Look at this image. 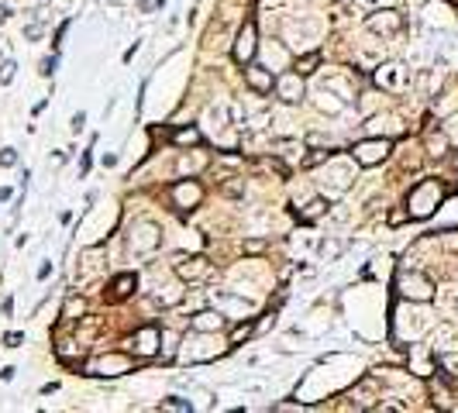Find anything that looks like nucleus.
Masks as SVG:
<instances>
[{"instance_id": "16", "label": "nucleus", "mask_w": 458, "mask_h": 413, "mask_svg": "<svg viewBox=\"0 0 458 413\" xmlns=\"http://www.w3.org/2000/svg\"><path fill=\"white\" fill-rule=\"evenodd\" d=\"M111 293H107V300L111 303H121V300H128L135 290H138V276L135 272H121V276H114L111 279V286H107Z\"/></svg>"}, {"instance_id": "21", "label": "nucleus", "mask_w": 458, "mask_h": 413, "mask_svg": "<svg viewBox=\"0 0 458 413\" xmlns=\"http://www.w3.org/2000/svg\"><path fill=\"white\" fill-rule=\"evenodd\" d=\"M317 107L328 110V114H338V110L345 107V100H341L338 93H331L328 86H321V90H317Z\"/></svg>"}, {"instance_id": "43", "label": "nucleus", "mask_w": 458, "mask_h": 413, "mask_svg": "<svg viewBox=\"0 0 458 413\" xmlns=\"http://www.w3.org/2000/svg\"><path fill=\"white\" fill-rule=\"evenodd\" d=\"M455 165H458V155H455Z\"/></svg>"}, {"instance_id": "18", "label": "nucleus", "mask_w": 458, "mask_h": 413, "mask_svg": "<svg viewBox=\"0 0 458 413\" xmlns=\"http://www.w3.org/2000/svg\"><path fill=\"white\" fill-rule=\"evenodd\" d=\"M131 368V362L124 358V355H107V358H100L97 365H93V375H121V372H128Z\"/></svg>"}, {"instance_id": "17", "label": "nucleus", "mask_w": 458, "mask_h": 413, "mask_svg": "<svg viewBox=\"0 0 458 413\" xmlns=\"http://www.w3.org/2000/svg\"><path fill=\"white\" fill-rule=\"evenodd\" d=\"M159 344H162V331L159 327H141V331H135V351L138 355H152V351H159Z\"/></svg>"}, {"instance_id": "13", "label": "nucleus", "mask_w": 458, "mask_h": 413, "mask_svg": "<svg viewBox=\"0 0 458 413\" xmlns=\"http://www.w3.org/2000/svg\"><path fill=\"white\" fill-rule=\"evenodd\" d=\"M245 83L259 93V97H266V93H273V86H276V80H273V69H266V66H245Z\"/></svg>"}, {"instance_id": "15", "label": "nucleus", "mask_w": 458, "mask_h": 413, "mask_svg": "<svg viewBox=\"0 0 458 413\" xmlns=\"http://www.w3.org/2000/svg\"><path fill=\"white\" fill-rule=\"evenodd\" d=\"M176 272H179V279L200 283V279H207V276H210V262H207L203 255H193V259H183V262L176 266Z\"/></svg>"}, {"instance_id": "42", "label": "nucleus", "mask_w": 458, "mask_h": 413, "mask_svg": "<svg viewBox=\"0 0 458 413\" xmlns=\"http://www.w3.org/2000/svg\"><path fill=\"white\" fill-rule=\"evenodd\" d=\"M362 4H369V8H372V4H379V0H362Z\"/></svg>"}, {"instance_id": "4", "label": "nucleus", "mask_w": 458, "mask_h": 413, "mask_svg": "<svg viewBox=\"0 0 458 413\" xmlns=\"http://www.w3.org/2000/svg\"><path fill=\"white\" fill-rule=\"evenodd\" d=\"M396 290H400V296L410 300V303H431V300H434V283H431L427 276H420V272H400Z\"/></svg>"}, {"instance_id": "36", "label": "nucleus", "mask_w": 458, "mask_h": 413, "mask_svg": "<svg viewBox=\"0 0 458 413\" xmlns=\"http://www.w3.org/2000/svg\"><path fill=\"white\" fill-rule=\"evenodd\" d=\"M25 38H32V42L42 38V25H28V28H25Z\"/></svg>"}, {"instance_id": "34", "label": "nucleus", "mask_w": 458, "mask_h": 413, "mask_svg": "<svg viewBox=\"0 0 458 413\" xmlns=\"http://www.w3.org/2000/svg\"><path fill=\"white\" fill-rule=\"evenodd\" d=\"M249 334H252V324H249V320H245V324H242V327H235V331H231V341H235V344H238V341H242V338H249Z\"/></svg>"}, {"instance_id": "24", "label": "nucleus", "mask_w": 458, "mask_h": 413, "mask_svg": "<svg viewBox=\"0 0 458 413\" xmlns=\"http://www.w3.org/2000/svg\"><path fill=\"white\" fill-rule=\"evenodd\" d=\"M179 300H183V286H179V283H172V286H165V290L155 293V303H159V307H176Z\"/></svg>"}, {"instance_id": "28", "label": "nucleus", "mask_w": 458, "mask_h": 413, "mask_svg": "<svg viewBox=\"0 0 458 413\" xmlns=\"http://www.w3.org/2000/svg\"><path fill=\"white\" fill-rule=\"evenodd\" d=\"M14 69H18V66H14L11 59H4V62H0V83H4V86L14 80Z\"/></svg>"}, {"instance_id": "22", "label": "nucleus", "mask_w": 458, "mask_h": 413, "mask_svg": "<svg viewBox=\"0 0 458 413\" xmlns=\"http://www.w3.org/2000/svg\"><path fill=\"white\" fill-rule=\"evenodd\" d=\"M317 66H321V49H310V52H304V56L297 59V73H300V76H310Z\"/></svg>"}, {"instance_id": "2", "label": "nucleus", "mask_w": 458, "mask_h": 413, "mask_svg": "<svg viewBox=\"0 0 458 413\" xmlns=\"http://www.w3.org/2000/svg\"><path fill=\"white\" fill-rule=\"evenodd\" d=\"M441 196H444V189L437 179H420L407 196V217H431L441 206Z\"/></svg>"}, {"instance_id": "41", "label": "nucleus", "mask_w": 458, "mask_h": 413, "mask_svg": "<svg viewBox=\"0 0 458 413\" xmlns=\"http://www.w3.org/2000/svg\"><path fill=\"white\" fill-rule=\"evenodd\" d=\"M4 200H11V189H8V186H0V203H4Z\"/></svg>"}, {"instance_id": "33", "label": "nucleus", "mask_w": 458, "mask_h": 413, "mask_svg": "<svg viewBox=\"0 0 458 413\" xmlns=\"http://www.w3.org/2000/svg\"><path fill=\"white\" fill-rule=\"evenodd\" d=\"M21 341H25V334H21V331H11V334H4V348H21Z\"/></svg>"}, {"instance_id": "40", "label": "nucleus", "mask_w": 458, "mask_h": 413, "mask_svg": "<svg viewBox=\"0 0 458 413\" xmlns=\"http://www.w3.org/2000/svg\"><path fill=\"white\" fill-rule=\"evenodd\" d=\"M8 18H11V8H8V4H0V21H8Z\"/></svg>"}, {"instance_id": "12", "label": "nucleus", "mask_w": 458, "mask_h": 413, "mask_svg": "<svg viewBox=\"0 0 458 413\" xmlns=\"http://www.w3.org/2000/svg\"><path fill=\"white\" fill-rule=\"evenodd\" d=\"M190 327L200 331V334H217V331L227 327V314H220V310H200V314L190 317Z\"/></svg>"}, {"instance_id": "26", "label": "nucleus", "mask_w": 458, "mask_h": 413, "mask_svg": "<svg viewBox=\"0 0 458 413\" xmlns=\"http://www.w3.org/2000/svg\"><path fill=\"white\" fill-rule=\"evenodd\" d=\"M427 148H431V155H444V148H448V134L441 131V134H431L427 138Z\"/></svg>"}, {"instance_id": "30", "label": "nucleus", "mask_w": 458, "mask_h": 413, "mask_svg": "<svg viewBox=\"0 0 458 413\" xmlns=\"http://www.w3.org/2000/svg\"><path fill=\"white\" fill-rule=\"evenodd\" d=\"M162 406H169V410H193V403L190 399H183V396H165V403Z\"/></svg>"}, {"instance_id": "37", "label": "nucleus", "mask_w": 458, "mask_h": 413, "mask_svg": "<svg viewBox=\"0 0 458 413\" xmlns=\"http://www.w3.org/2000/svg\"><path fill=\"white\" fill-rule=\"evenodd\" d=\"M90 162H93V155H90V152H83V162H80V176H87V172H90Z\"/></svg>"}, {"instance_id": "32", "label": "nucleus", "mask_w": 458, "mask_h": 413, "mask_svg": "<svg viewBox=\"0 0 458 413\" xmlns=\"http://www.w3.org/2000/svg\"><path fill=\"white\" fill-rule=\"evenodd\" d=\"M69 128H73V134H80V131L87 128V114H83V110H76V114H73V121H69Z\"/></svg>"}, {"instance_id": "3", "label": "nucleus", "mask_w": 458, "mask_h": 413, "mask_svg": "<svg viewBox=\"0 0 458 413\" xmlns=\"http://www.w3.org/2000/svg\"><path fill=\"white\" fill-rule=\"evenodd\" d=\"M162 245V228L152 224V221H135L131 231H128V248L135 255H152L155 248Z\"/></svg>"}, {"instance_id": "10", "label": "nucleus", "mask_w": 458, "mask_h": 413, "mask_svg": "<svg viewBox=\"0 0 458 413\" xmlns=\"http://www.w3.org/2000/svg\"><path fill=\"white\" fill-rule=\"evenodd\" d=\"M365 28L372 35H396V32H403V14L400 11H376V14H369Z\"/></svg>"}, {"instance_id": "7", "label": "nucleus", "mask_w": 458, "mask_h": 413, "mask_svg": "<svg viewBox=\"0 0 458 413\" xmlns=\"http://www.w3.org/2000/svg\"><path fill=\"white\" fill-rule=\"evenodd\" d=\"M255 52H259V28H255V21H245L242 32H238V38H235L231 56H235L238 66H249L255 59Z\"/></svg>"}, {"instance_id": "35", "label": "nucleus", "mask_w": 458, "mask_h": 413, "mask_svg": "<svg viewBox=\"0 0 458 413\" xmlns=\"http://www.w3.org/2000/svg\"><path fill=\"white\" fill-rule=\"evenodd\" d=\"M444 134H448V138H455V141H458V114H455V117H451V121H448V128H444Z\"/></svg>"}, {"instance_id": "5", "label": "nucleus", "mask_w": 458, "mask_h": 413, "mask_svg": "<svg viewBox=\"0 0 458 413\" xmlns=\"http://www.w3.org/2000/svg\"><path fill=\"white\" fill-rule=\"evenodd\" d=\"M389 148H393L389 138H365V141H358V145L352 148V158H355V165H365V169H369V165L386 162Z\"/></svg>"}, {"instance_id": "9", "label": "nucleus", "mask_w": 458, "mask_h": 413, "mask_svg": "<svg viewBox=\"0 0 458 413\" xmlns=\"http://www.w3.org/2000/svg\"><path fill=\"white\" fill-rule=\"evenodd\" d=\"M273 90H276V97H279L283 104H290V107H293V104H300V100H304V93H307V90H304V76H300L297 69H293V73H279Z\"/></svg>"}, {"instance_id": "19", "label": "nucleus", "mask_w": 458, "mask_h": 413, "mask_svg": "<svg viewBox=\"0 0 458 413\" xmlns=\"http://www.w3.org/2000/svg\"><path fill=\"white\" fill-rule=\"evenodd\" d=\"M331 211V196H317V200H310L304 211H300V221L304 224H310V221H317V217H324Z\"/></svg>"}, {"instance_id": "27", "label": "nucleus", "mask_w": 458, "mask_h": 413, "mask_svg": "<svg viewBox=\"0 0 458 413\" xmlns=\"http://www.w3.org/2000/svg\"><path fill=\"white\" fill-rule=\"evenodd\" d=\"M220 193H224V196H242V193H245V179H231V182H224V186H220Z\"/></svg>"}, {"instance_id": "25", "label": "nucleus", "mask_w": 458, "mask_h": 413, "mask_svg": "<svg viewBox=\"0 0 458 413\" xmlns=\"http://www.w3.org/2000/svg\"><path fill=\"white\" fill-rule=\"evenodd\" d=\"M172 141H176V145H203V131H200V128H179V131L172 134Z\"/></svg>"}, {"instance_id": "11", "label": "nucleus", "mask_w": 458, "mask_h": 413, "mask_svg": "<svg viewBox=\"0 0 458 413\" xmlns=\"http://www.w3.org/2000/svg\"><path fill=\"white\" fill-rule=\"evenodd\" d=\"M317 35H321V21H290L286 25V42H290V49H300L304 42H317Z\"/></svg>"}, {"instance_id": "1", "label": "nucleus", "mask_w": 458, "mask_h": 413, "mask_svg": "<svg viewBox=\"0 0 458 413\" xmlns=\"http://www.w3.org/2000/svg\"><path fill=\"white\" fill-rule=\"evenodd\" d=\"M317 182H321V189H324L328 196L348 193V186L355 182V158H352V162H348V158H328L324 169L317 172Z\"/></svg>"}, {"instance_id": "8", "label": "nucleus", "mask_w": 458, "mask_h": 413, "mask_svg": "<svg viewBox=\"0 0 458 413\" xmlns=\"http://www.w3.org/2000/svg\"><path fill=\"white\" fill-rule=\"evenodd\" d=\"M169 200H172L176 211H193V206H200V200H203V186L196 179H183L169 189Z\"/></svg>"}, {"instance_id": "29", "label": "nucleus", "mask_w": 458, "mask_h": 413, "mask_svg": "<svg viewBox=\"0 0 458 413\" xmlns=\"http://www.w3.org/2000/svg\"><path fill=\"white\" fill-rule=\"evenodd\" d=\"M14 165H18V152L4 148V152H0V169H14Z\"/></svg>"}, {"instance_id": "23", "label": "nucleus", "mask_w": 458, "mask_h": 413, "mask_svg": "<svg viewBox=\"0 0 458 413\" xmlns=\"http://www.w3.org/2000/svg\"><path fill=\"white\" fill-rule=\"evenodd\" d=\"M341 252H345V241H334V238H324V241L317 245V255H321V262H334Z\"/></svg>"}, {"instance_id": "39", "label": "nucleus", "mask_w": 458, "mask_h": 413, "mask_svg": "<svg viewBox=\"0 0 458 413\" xmlns=\"http://www.w3.org/2000/svg\"><path fill=\"white\" fill-rule=\"evenodd\" d=\"M0 310H4V317H11V310H14V300L8 296V300H4V307H0Z\"/></svg>"}, {"instance_id": "14", "label": "nucleus", "mask_w": 458, "mask_h": 413, "mask_svg": "<svg viewBox=\"0 0 458 413\" xmlns=\"http://www.w3.org/2000/svg\"><path fill=\"white\" fill-rule=\"evenodd\" d=\"M210 300H214V307L220 310V314H227V317H231V314H252V303H245V300H238V296H231V293H227V290H214L210 293Z\"/></svg>"}, {"instance_id": "6", "label": "nucleus", "mask_w": 458, "mask_h": 413, "mask_svg": "<svg viewBox=\"0 0 458 413\" xmlns=\"http://www.w3.org/2000/svg\"><path fill=\"white\" fill-rule=\"evenodd\" d=\"M372 80H376L379 90H393V93H400V90L410 86V73H407V66H400V62H382V66H376Z\"/></svg>"}, {"instance_id": "38", "label": "nucleus", "mask_w": 458, "mask_h": 413, "mask_svg": "<svg viewBox=\"0 0 458 413\" xmlns=\"http://www.w3.org/2000/svg\"><path fill=\"white\" fill-rule=\"evenodd\" d=\"M49 276H52V262H45V266L38 269V279H49Z\"/></svg>"}, {"instance_id": "20", "label": "nucleus", "mask_w": 458, "mask_h": 413, "mask_svg": "<svg viewBox=\"0 0 458 413\" xmlns=\"http://www.w3.org/2000/svg\"><path fill=\"white\" fill-rule=\"evenodd\" d=\"M227 110L224 107H207V131L210 134H220V131H227Z\"/></svg>"}, {"instance_id": "31", "label": "nucleus", "mask_w": 458, "mask_h": 413, "mask_svg": "<svg viewBox=\"0 0 458 413\" xmlns=\"http://www.w3.org/2000/svg\"><path fill=\"white\" fill-rule=\"evenodd\" d=\"M56 66H59V56H49V59H42V69H38V73H42V76H52Z\"/></svg>"}]
</instances>
